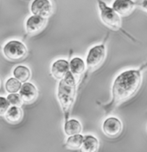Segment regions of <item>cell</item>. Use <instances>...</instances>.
Instances as JSON below:
<instances>
[{
    "label": "cell",
    "mask_w": 147,
    "mask_h": 152,
    "mask_svg": "<svg viewBox=\"0 0 147 152\" xmlns=\"http://www.w3.org/2000/svg\"><path fill=\"white\" fill-rule=\"evenodd\" d=\"M147 68V63L138 69L126 70L119 73L112 86V99L103 106L106 114L110 113L120 104L130 99L140 89L143 80V71Z\"/></svg>",
    "instance_id": "6da1fadb"
},
{
    "label": "cell",
    "mask_w": 147,
    "mask_h": 152,
    "mask_svg": "<svg viewBox=\"0 0 147 152\" xmlns=\"http://www.w3.org/2000/svg\"><path fill=\"white\" fill-rule=\"evenodd\" d=\"M69 71V62L63 58L56 60L50 67V73L52 77L58 81L63 79L68 75Z\"/></svg>",
    "instance_id": "9c48e42d"
},
{
    "label": "cell",
    "mask_w": 147,
    "mask_h": 152,
    "mask_svg": "<svg viewBox=\"0 0 147 152\" xmlns=\"http://www.w3.org/2000/svg\"><path fill=\"white\" fill-rule=\"evenodd\" d=\"M47 24V18L32 15L26 20L25 23V29L28 34L30 35H35L41 32Z\"/></svg>",
    "instance_id": "ba28073f"
},
{
    "label": "cell",
    "mask_w": 147,
    "mask_h": 152,
    "mask_svg": "<svg viewBox=\"0 0 147 152\" xmlns=\"http://www.w3.org/2000/svg\"><path fill=\"white\" fill-rule=\"evenodd\" d=\"M22 87V83L16 77H11L5 83V90L9 94L17 93Z\"/></svg>",
    "instance_id": "ac0fdd59"
},
{
    "label": "cell",
    "mask_w": 147,
    "mask_h": 152,
    "mask_svg": "<svg viewBox=\"0 0 147 152\" xmlns=\"http://www.w3.org/2000/svg\"><path fill=\"white\" fill-rule=\"evenodd\" d=\"M6 98H7V100L9 101V103L11 104L12 106H18V107H21L22 104H23V100H22V98H21V96H20L19 94H9Z\"/></svg>",
    "instance_id": "d6986e66"
},
{
    "label": "cell",
    "mask_w": 147,
    "mask_h": 152,
    "mask_svg": "<svg viewBox=\"0 0 147 152\" xmlns=\"http://www.w3.org/2000/svg\"><path fill=\"white\" fill-rule=\"evenodd\" d=\"M54 11L53 4L50 0H33L30 4V12L33 15L43 18H49Z\"/></svg>",
    "instance_id": "52a82bcc"
},
{
    "label": "cell",
    "mask_w": 147,
    "mask_h": 152,
    "mask_svg": "<svg viewBox=\"0 0 147 152\" xmlns=\"http://www.w3.org/2000/svg\"><path fill=\"white\" fill-rule=\"evenodd\" d=\"M69 67H70V72L74 75V77H75L77 81H79L80 77L87 70L86 61H84L81 58H79V57H75L70 60Z\"/></svg>",
    "instance_id": "7c38bea8"
},
{
    "label": "cell",
    "mask_w": 147,
    "mask_h": 152,
    "mask_svg": "<svg viewBox=\"0 0 147 152\" xmlns=\"http://www.w3.org/2000/svg\"><path fill=\"white\" fill-rule=\"evenodd\" d=\"M139 6H140L143 10H145L146 12H147V0H143V1L139 4Z\"/></svg>",
    "instance_id": "44dd1931"
},
{
    "label": "cell",
    "mask_w": 147,
    "mask_h": 152,
    "mask_svg": "<svg viewBox=\"0 0 147 152\" xmlns=\"http://www.w3.org/2000/svg\"><path fill=\"white\" fill-rule=\"evenodd\" d=\"M83 140H84V136L81 134L69 136L65 142V147L68 150H71V151L80 150L82 145Z\"/></svg>",
    "instance_id": "2e32d148"
},
{
    "label": "cell",
    "mask_w": 147,
    "mask_h": 152,
    "mask_svg": "<svg viewBox=\"0 0 147 152\" xmlns=\"http://www.w3.org/2000/svg\"><path fill=\"white\" fill-rule=\"evenodd\" d=\"M82 131V125L77 119H68L64 123V133L69 137L73 135L80 134Z\"/></svg>",
    "instance_id": "9a60e30c"
},
{
    "label": "cell",
    "mask_w": 147,
    "mask_h": 152,
    "mask_svg": "<svg viewBox=\"0 0 147 152\" xmlns=\"http://www.w3.org/2000/svg\"><path fill=\"white\" fill-rule=\"evenodd\" d=\"M19 95L24 104H32L36 100L38 96L37 88L33 83L29 82L23 83L19 91Z\"/></svg>",
    "instance_id": "8fae6325"
},
{
    "label": "cell",
    "mask_w": 147,
    "mask_h": 152,
    "mask_svg": "<svg viewBox=\"0 0 147 152\" xmlns=\"http://www.w3.org/2000/svg\"><path fill=\"white\" fill-rule=\"evenodd\" d=\"M100 148V142L93 135L84 136V140L80 149V152H98Z\"/></svg>",
    "instance_id": "4fadbf2b"
},
{
    "label": "cell",
    "mask_w": 147,
    "mask_h": 152,
    "mask_svg": "<svg viewBox=\"0 0 147 152\" xmlns=\"http://www.w3.org/2000/svg\"><path fill=\"white\" fill-rule=\"evenodd\" d=\"M14 77L21 83H26L30 78L31 73L30 69L25 65H18L13 70Z\"/></svg>",
    "instance_id": "e0dca14e"
},
{
    "label": "cell",
    "mask_w": 147,
    "mask_h": 152,
    "mask_svg": "<svg viewBox=\"0 0 147 152\" xmlns=\"http://www.w3.org/2000/svg\"><path fill=\"white\" fill-rule=\"evenodd\" d=\"M23 113L21 107L11 106L9 110H7L4 117L8 123L12 124H17L21 122V120L23 119Z\"/></svg>",
    "instance_id": "5bb4252c"
},
{
    "label": "cell",
    "mask_w": 147,
    "mask_h": 152,
    "mask_svg": "<svg viewBox=\"0 0 147 152\" xmlns=\"http://www.w3.org/2000/svg\"><path fill=\"white\" fill-rule=\"evenodd\" d=\"M77 83L74 75L69 71L68 74L59 81L57 86V100L64 115V120L70 117L71 110L77 96Z\"/></svg>",
    "instance_id": "7a4b0ae2"
},
{
    "label": "cell",
    "mask_w": 147,
    "mask_h": 152,
    "mask_svg": "<svg viewBox=\"0 0 147 152\" xmlns=\"http://www.w3.org/2000/svg\"><path fill=\"white\" fill-rule=\"evenodd\" d=\"M96 1H97L98 7L100 10V18H101L102 23L105 25H106L108 28L114 30V31H121L126 36H128L131 39L134 40V38L133 37H131L126 31H125L122 29L121 17L115 12L112 7L108 6L103 0H96Z\"/></svg>",
    "instance_id": "3957f363"
},
{
    "label": "cell",
    "mask_w": 147,
    "mask_h": 152,
    "mask_svg": "<svg viewBox=\"0 0 147 152\" xmlns=\"http://www.w3.org/2000/svg\"><path fill=\"white\" fill-rule=\"evenodd\" d=\"M106 48L105 44L96 45L89 49L85 60L87 65L86 76L83 77V78L81 79L82 81L81 83L88 78L90 72L101 66V64L106 59Z\"/></svg>",
    "instance_id": "277c9868"
},
{
    "label": "cell",
    "mask_w": 147,
    "mask_h": 152,
    "mask_svg": "<svg viewBox=\"0 0 147 152\" xmlns=\"http://www.w3.org/2000/svg\"><path fill=\"white\" fill-rule=\"evenodd\" d=\"M136 5L133 0H114L112 8L120 17H127L134 12Z\"/></svg>",
    "instance_id": "30bf717a"
},
{
    "label": "cell",
    "mask_w": 147,
    "mask_h": 152,
    "mask_svg": "<svg viewBox=\"0 0 147 152\" xmlns=\"http://www.w3.org/2000/svg\"><path fill=\"white\" fill-rule=\"evenodd\" d=\"M101 129L103 133L107 137L116 138L123 130V124L118 117H109L104 120Z\"/></svg>",
    "instance_id": "8992f818"
},
{
    "label": "cell",
    "mask_w": 147,
    "mask_h": 152,
    "mask_svg": "<svg viewBox=\"0 0 147 152\" xmlns=\"http://www.w3.org/2000/svg\"><path fill=\"white\" fill-rule=\"evenodd\" d=\"M4 56L12 62L21 61L28 53V50L22 42L17 40L9 41L3 48Z\"/></svg>",
    "instance_id": "5b68a950"
},
{
    "label": "cell",
    "mask_w": 147,
    "mask_h": 152,
    "mask_svg": "<svg viewBox=\"0 0 147 152\" xmlns=\"http://www.w3.org/2000/svg\"><path fill=\"white\" fill-rule=\"evenodd\" d=\"M12 105L7 100V98L4 96H0V116H5L7 110Z\"/></svg>",
    "instance_id": "ffe728a7"
}]
</instances>
